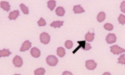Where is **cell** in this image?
<instances>
[{"mask_svg":"<svg viewBox=\"0 0 125 75\" xmlns=\"http://www.w3.org/2000/svg\"><path fill=\"white\" fill-rule=\"evenodd\" d=\"M94 39V33L88 32L87 34L85 35V40L87 42H92Z\"/></svg>","mask_w":125,"mask_h":75,"instance_id":"11","label":"cell"},{"mask_svg":"<svg viewBox=\"0 0 125 75\" xmlns=\"http://www.w3.org/2000/svg\"><path fill=\"white\" fill-rule=\"evenodd\" d=\"M14 75H20V74H14Z\"/></svg>","mask_w":125,"mask_h":75,"instance_id":"30","label":"cell"},{"mask_svg":"<svg viewBox=\"0 0 125 75\" xmlns=\"http://www.w3.org/2000/svg\"><path fill=\"white\" fill-rule=\"evenodd\" d=\"M56 14H57L58 16H60V17H62V16H63L64 14H65V10L62 7H58L57 9H56Z\"/></svg>","mask_w":125,"mask_h":75,"instance_id":"13","label":"cell"},{"mask_svg":"<svg viewBox=\"0 0 125 75\" xmlns=\"http://www.w3.org/2000/svg\"><path fill=\"white\" fill-rule=\"evenodd\" d=\"M62 24H63V22H62V21H54L51 24H50V26H51V27H53V28H58L62 27Z\"/></svg>","mask_w":125,"mask_h":75,"instance_id":"16","label":"cell"},{"mask_svg":"<svg viewBox=\"0 0 125 75\" xmlns=\"http://www.w3.org/2000/svg\"><path fill=\"white\" fill-rule=\"evenodd\" d=\"M56 7V1H48V8L50 10H53L54 9H55Z\"/></svg>","mask_w":125,"mask_h":75,"instance_id":"18","label":"cell"},{"mask_svg":"<svg viewBox=\"0 0 125 75\" xmlns=\"http://www.w3.org/2000/svg\"><path fill=\"white\" fill-rule=\"evenodd\" d=\"M118 22H119L122 25L125 24V15H124V14H120V15L118 16Z\"/></svg>","mask_w":125,"mask_h":75,"instance_id":"21","label":"cell"},{"mask_svg":"<svg viewBox=\"0 0 125 75\" xmlns=\"http://www.w3.org/2000/svg\"><path fill=\"white\" fill-rule=\"evenodd\" d=\"M11 55V52L9 51V49H7V48H5V49H2L1 51H0V57H8Z\"/></svg>","mask_w":125,"mask_h":75,"instance_id":"15","label":"cell"},{"mask_svg":"<svg viewBox=\"0 0 125 75\" xmlns=\"http://www.w3.org/2000/svg\"><path fill=\"white\" fill-rule=\"evenodd\" d=\"M85 65H86V68H88V70H94L96 68L97 64L94 60H88V61H86Z\"/></svg>","mask_w":125,"mask_h":75,"instance_id":"5","label":"cell"},{"mask_svg":"<svg viewBox=\"0 0 125 75\" xmlns=\"http://www.w3.org/2000/svg\"><path fill=\"white\" fill-rule=\"evenodd\" d=\"M44 74H45V69L43 68H39L34 71V74L35 75H43Z\"/></svg>","mask_w":125,"mask_h":75,"instance_id":"19","label":"cell"},{"mask_svg":"<svg viewBox=\"0 0 125 75\" xmlns=\"http://www.w3.org/2000/svg\"><path fill=\"white\" fill-rule=\"evenodd\" d=\"M1 8L5 11H9L10 10V4L9 2H6V1H1Z\"/></svg>","mask_w":125,"mask_h":75,"instance_id":"10","label":"cell"},{"mask_svg":"<svg viewBox=\"0 0 125 75\" xmlns=\"http://www.w3.org/2000/svg\"><path fill=\"white\" fill-rule=\"evenodd\" d=\"M83 49L86 50V51L91 49V45H90L89 43H85V45H84V47H83Z\"/></svg>","mask_w":125,"mask_h":75,"instance_id":"27","label":"cell"},{"mask_svg":"<svg viewBox=\"0 0 125 75\" xmlns=\"http://www.w3.org/2000/svg\"><path fill=\"white\" fill-rule=\"evenodd\" d=\"M19 10H14V11H12L9 15V19L10 20H15L19 17Z\"/></svg>","mask_w":125,"mask_h":75,"instance_id":"9","label":"cell"},{"mask_svg":"<svg viewBox=\"0 0 125 75\" xmlns=\"http://www.w3.org/2000/svg\"><path fill=\"white\" fill-rule=\"evenodd\" d=\"M32 46L31 42H29V40H26L25 42H23V43L22 44V47L20 48V51L21 52H25L27 50H29Z\"/></svg>","mask_w":125,"mask_h":75,"instance_id":"6","label":"cell"},{"mask_svg":"<svg viewBox=\"0 0 125 75\" xmlns=\"http://www.w3.org/2000/svg\"><path fill=\"white\" fill-rule=\"evenodd\" d=\"M40 41L44 44H48L50 42V36L47 33H42L40 34Z\"/></svg>","mask_w":125,"mask_h":75,"instance_id":"3","label":"cell"},{"mask_svg":"<svg viewBox=\"0 0 125 75\" xmlns=\"http://www.w3.org/2000/svg\"><path fill=\"white\" fill-rule=\"evenodd\" d=\"M38 24H39V26H40V27H43V26L46 25V21L43 18H41V19L39 20V22H38Z\"/></svg>","mask_w":125,"mask_h":75,"instance_id":"25","label":"cell"},{"mask_svg":"<svg viewBox=\"0 0 125 75\" xmlns=\"http://www.w3.org/2000/svg\"><path fill=\"white\" fill-rule=\"evenodd\" d=\"M57 54L60 57V58H62V57H64V56H65V54H66L65 49H64L63 48H62V47L58 48V49H57Z\"/></svg>","mask_w":125,"mask_h":75,"instance_id":"17","label":"cell"},{"mask_svg":"<svg viewBox=\"0 0 125 75\" xmlns=\"http://www.w3.org/2000/svg\"><path fill=\"white\" fill-rule=\"evenodd\" d=\"M104 28H105L106 30H108V31H111V30L114 29V26L111 23H106L105 25L104 26Z\"/></svg>","mask_w":125,"mask_h":75,"instance_id":"24","label":"cell"},{"mask_svg":"<svg viewBox=\"0 0 125 75\" xmlns=\"http://www.w3.org/2000/svg\"><path fill=\"white\" fill-rule=\"evenodd\" d=\"M103 75H111V74H110V73H108V72H107V73H104V74H103Z\"/></svg>","mask_w":125,"mask_h":75,"instance_id":"29","label":"cell"},{"mask_svg":"<svg viewBox=\"0 0 125 75\" xmlns=\"http://www.w3.org/2000/svg\"><path fill=\"white\" fill-rule=\"evenodd\" d=\"M20 9H22V11H23V13L24 14H28V13H29L28 7H27V6H25L24 4H23V3H21V4H20Z\"/></svg>","mask_w":125,"mask_h":75,"instance_id":"20","label":"cell"},{"mask_svg":"<svg viewBox=\"0 0 125 75\" xmlns=\"http://www.w3.org/2000/svg\"><path fill=\"white\" fill-rule=\"evenodd\" d=\"M30 54L33 57V58H39L40 55H41V52L38 48H33L30 51Z\"/></svg>","mask_w":125,"mask_h":75,"instance_id":"8","label":"cell"},{"mask_svg":"<svg viewBox=\"0 0 125 75\" xmlns=\"http://www.w3.org/2000/svg\"><path fill=\"white\" fill-rule=\"evenodd\" d=\"M110 51L113 53L114 54H120L125 52L124 48H122L120 47H118V45H114L110 48Z\"/></svg>","mask_w":125,"mask_h":75,"instance_id":"2","label":"cell"},{"mask_svg":"<svg viewBox=\"0 0 125 75\" xmlns=\"http://www.w3.org/2000/svg\"><path fill=\"white\" fill-rule=\"evenodd\" d=\"M120 9H121V11H122L123 13H125V1H123L122 3H121Z\"/></svg>","mask_w":125,"mask_h":75,"instance_id":"26","label":"cell"},{"mask_svg":"<svg viewBox=\"0 0 125 75\" xmlns=\"http://www.w3.org/2000/svg\"><path fill=\"white\" fill-rule=\"evenodd\" d=\"M73 42L71 41V40H67V41L65 42V47L66 48H68V49H70V48H72L73 47Z\"/></svg>","mask_w":125,"mask_h":75,"instance_id":"23","label":"cell"},{"mask_svg":"<svg viewBox=\"0 0 125 75\" xmlns=\"http://www.w3.org/2000/svg\"><path fill=\"white\" fill-rule=\"evenodd\" d=\"M118 64H125V56L124 54H121L118 60Z\"/></svg>","mask_w":125,"mask_h":75,"instance_id":"22","label":"cell"},{"mask_svg":"<svg viewBox=\"0 0 125 75\" xmlns=\"http://www.w3.org/2000/svg\"><path fill=\"white\" fill-rule=\"evenodd\" d=\"M116 40H117L116 35L114 33H108L106 38V41L108 43H114L116 42Z\"/></svg>","mask_w":125,"mask_h":75,"instance_id":"7","label":"cell"},{"mask_svg":"<svg viewBox=\"0 0 125 75\" xmlns=\"http://www.w3.org/2000/svg\"><path fill=\"white\" fill-rule=\"evenodd\" d=\"M46 62L49 66H56L58 64V58L53 55H49L46 58Z\"/></svg>","mask_w":125,"mask_h":75,"instance_id":"1","label":"cell"},{"mask_svg":"<svg viewBox=\"0 0 125 75\" xmlns=\"http://www.w3.org/2000/svg\"><path fill=\"white\" fill-rule=\"evenodd\" d=\"M73 12H74V13H83L84 9H83L80 5H75L73 7Z\"/></svg>","mask_w":125,"mask_h":75,"instance_id":"14","label":"cell"},{"mask_svg":"<svg viewBox=\"0 0 125 75\" xmlns=\"http://www.w3.org/2000/svg\"><path fill=\"white\" fill-rule=\"evenodd\" d=\"M13 64L16 68H20L23 65V59L20 56H15L13 59Z\"/></svg>","mask_w":125,"mask_h":75,"instance_id":"4","label":"cell"},{"mask_svg":"<svg viewBox=\"0 0 125 75\" xmlns=\"http://www.w3.org/2000/svg\"><path fill=\"white\" fill-rule=\"evenodd\" d=\"M62 75H73L71 72H68V71H65V72L62 73Z\"/></svg>","mask_w":125,"mask_h":75,"instance_id":"28","label":"cell"},{"mask_svg":"<svg viewBox=\"0 0 125 75\" xmlns=\"http://www.w3.org/2000/svg\"><path fill=\"white\" fill-rule=\"evenodd\" d=\"M105 18H106L105 13L100 12V13L98 14V16H97V20H98L99 23H101V22H104V20L105 19Z\"/></svg>","mask_w":125,"mask_h":75,"instance_id":"12","label":"cell"}]
</instances>
